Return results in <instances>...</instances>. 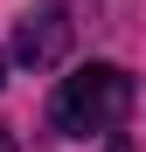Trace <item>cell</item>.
<instances>
[{
    "mask_svg": "<svg viewBox=\"0 0 146 152\" xmlns=\"http://www.w3.org/2000/svg\"><path fill=\"white\" fill-rule=\"evenodd\" d=\"M0 83H7V62H0Z\"/></svg>",
    "mask_w": 146,
    "mask_h": 152,
    "instance_id": "277c9868",
    "label": "cell"
},
{
    "mask_svg": "<svg viewBox=\"0 0 146 152\" xmlns=\"http://www.w3.org/2000/svg\"><path fill=\"white\" fill-rule=\"evenodd\" d=\"M14 56H21V69H56L63 56H70V14L56 7V0H42V7H28L21 14V28H14Z\"/></svg>",
    "mask_w": 146,
    "mask_h": 152,
    "instance_id": "7a4b0ae2",
    "label": "cell"
},
{
    "mask_svg": "<svg viewBox=\"0 0 146 152\" xmlns=\"http://www.w3.org/2000/svg\"><path fill=\"white\" fill-rule=\"evenodd\" d=\"M0 152H14V132H0Z\"/></svg>",
    "mask_w": 146,
    "mask_h": 152,
    "instance_id": "3957f363",
    "label": "cell"
},
{
    "mask_svg": "<svg viewBox=\"0 0 146 152\" xmlns=\"http://www.w3.org/2000/svg\"><path fill=\"white\" fill-rule=\"evenodd\" d=\"M132 76L118 62H84L77 76H63V90L49 97V124L63 138H97V132H118L132 111Z\"/></svg>",
    "mask_w": 146,
    "mask_h": 152,
    "instance_id": "6da1fadb",
    "label": "cell"
}]
</instances>
